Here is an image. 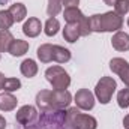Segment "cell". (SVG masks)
Here are the masks:
<instances>
[{
    "instance_id": "30",
    "label": "cell",
    "mask_w": 129,
    "mask_h": 129,
    "mask_svg": "<svg viewBox=\"0 0 129 129\" xmlns=\"http://www.w3.org/2000/svg\"><path fill=\"white\" fill-rule=\"evenodd\" d=\"M6 128V120L3 116H0V129H5Z\"/></svg>"
},
{
    "instance_id": "31",
    "label": "cell",
    "mask_w": 129,
    "mask_h": 129,
    "mask_svg": "<svg viewBox=\"0 0 129 129\" xmlns=\"http://www.w3.org/2000/svg\"><path fill=\"white\" fill-rule=\"evenodd\" d=\"M123 126H125L126 129H129V114L125 116V119H123Z\"/></svg>"
},
{
    "instance_id": "26",
    "label": "cell",
    "mask_w": 129,
    "mask_h": 129,
    "mask_svg": "<svg viewBox=\"0 0 129 129\" xmlns=\"http://www.w3.org/2000/svg\"><path fill=\"white\" fill-rule=\"evenodd\" d=\"M114 12L119 15H125L129 12V0H116L114 3Z\"/></svg>"
},
{
    "instance_id": "16",
    "label": "cell",
    "mask_w": 129,
    "mask_h": 129,
    "mask_svg": "<svg viewBox=\"0 0 129 129\" xmlns=\"http://www.w3.org/2000/svg\"><path fill=\"white\" fill-rule=\"evenodd\" d=\"M8 11H9L11 15L14 17V21H15V23H21V21L27 17V8H26V5H23V3H14V5H11Z\"/></svg>"
},
{
    "instance_id": "18",
    "label": "cell",
    "mask_w": 129,
    "mask_h": 129,
    "mask_svg": "<svg viewBox=\"0 0 129 129\" xmlns=\"http://www.w3.org/2000/svg\"><path fill=\"white\" fill-rule=\"evenodd\" d=\"M20 71H21V74H23L24 77L33 78V77L38 74V64H36V62L32 60V59H26V60H23L21 64H20Z\"/></svg>"
},
{
    "instance_id": "8",
    "label": "cell",
    "mask_w": 129,
    "mask_h": 129,
    "mask_svg": "<svg viewBox=\"0 0 129 129\" xmlns=\"http://www.w3.org/2000/svg\"><path fill=\"white\" fill-rule=\"evenodd\" d=\"M36 117H38V111L32 105H23L15 114L17 122L21 123V125H30L32 122L36 120Z\"/></svg>"
},
{
    "instance_id": "32",
    "label": "cell",
    "mask_w": 129,
    "mask_h": 129,
    "mask_svg": "<svg viewBox=\"0 0 129 129\" xmlns=\"http://www.w3.org/2000/svg\"><path fill=\"white\" fill-rule=\"evenodd\" d=\"M104 3H105V5H108V6H114L116 0H104Z\"/></svg>"
},
{
    "instance_id": "1",
    "label": "cell",
    "mask_w": 129,
    "mask_h": 129,
    "mask_svg": "<svg viewBox=\"0 0 129 129\" xmlns=\"http://www.w3.org/2000/svg\"><path fill=\"white\" fill-rule=\"evenodd\" d=\"M89 24L90 30L96 33H105V32H119L123 27V18L122 15L116 12H105V14H96L89 17Z\"/></svg>"
},
{
    "instance_id": "7",
    "label": "cell",
    "mask_w": 129,
    "mask_h": 129,
    "mask_svg": "<svg viewBox=\"0 0 129 129\" xmlns=\"http://www.w3.org/2000/svg\"><path fill=\"white\" fill-rule=\"evenodd\" d=\"M72 101V95L68 90H51V105L53 110L66 108Z\"/></svg>"
},
{
    "instance_id": "19",
    "label": "cell",
    "mask_w": 129,
    "mask_h": 129,
    "mask_svg": "<svg viewBox=\"0 0 129 129\" xmlns=\"http://www.w3.org/2000/svg\"><path fill=\"white\" fill-rule=\"evenodd\" d=\"M36 54H38V59H39L42 63H50V62H53V45H51V44H42V45L38 48Z\"/></svg>"
},
{
    "instance_id": "11",
    "label": "cell",
    "mask_w": 129,
    "mask_h": 129,
    "mask_svg": "<svg viewBox=\"0 0 129 129\" xmlns=\"http://www.w3.org/2000/svg\"><path fill=\"white\" fill-rule=\"evenodd\" d=\"M111 45L114 50L117 51H128L129 50V35L125 32H116L113 39H111Z\"/></svg>"
},
{
    "instance_id": "28",
    "label": "cell",
    "mask_w": 129,
    "mask_h": 129,
    "mask_svg": "<svg viewBox=\"0 0 129 129\" xmlns=\"http://www.w3.org/2000/svg\"><path fill=\"white\" fill-rule=\"evenodd\" d=\"M80 0H62V5L64 8H69V6H78Z\"/></svg>"
},
{
    "instance_id": "25",
    "label": "cell",
    "mask_w": 129,
    "mask_h": 129,
    "mask_svg": "<svg viewBox=\"0 0 129 129\" xmlns=\"http://www.w3.org/2000/svg\"><path fill=\"white\" fill-rule=\"evenodd\" d=\"M117 104L120 108H128L129 107V87L126 89H122L119 93H117Z\"/></svg>"
},
{
    "instance_id": "29",
    "label": "cell",
    "mask_w": 129,
    "mask_h": 129,
    "mask_svg": "<svg viewBox=\"0 0 129 129\" xmlns=\"http://www.w3.org/2000/svg\"><path fill=\"white\" fill-rule=\"evenodd\" d=\"M5 80H6V77L0 72V90H3V84H5Z\"/></svg>"
},
{
    "instance_id": "24",
    "label": "cell",
    "mask_w": 129,
    "mask_h": 129,
    "mask_svg": "<svg viewBox=\"0 0 129 129\" xmlns=\"http://www.w3.org/2000/svg\"><path fill=\"white\" fill-rule=\"evenodd\" d=\"M62 0H48V6H47V14L50 17H56L57 14L62 12Z\"/></svg>"
},
{
    "instance_id": "27",
    "label": "cell",
    "mask_w": 129,
    "mask_h": 129,
    "mask_svg": "<svg viewBox=\"0 0 129 129\" xmlns=\"http://www.w3.org/2000/svg\"><path fill=\"white\" fill-rule=\"evenodd\" d=\"M80 32H81V36H89L92 30H90V24H89V18L84 17L83 21L80 23Z\"/></svg>"
},
{
    "instance_id": "4",
    "label": "cell",
    "mask_w": 129,
    "mask_h": 129,
    "mask_svg": "<svg viewBox=\"0 0 129 129\" xmlns=\"http://www.w3.org/2000/svg\"><path fill=\"white\" fill-rule=\"evenodd\" d=\"M116 89H117V83H116L114 78H111V77H102L98 81L96 87H95V96H96V99L101 104L107 105L111 101L113 93L116 92Z\"/></svg>"
},
{
    "instance_id": "13",
    "label": "cell",
    "mask_w": 129,
    "mask_h": 129,
    "mask_svg": "<svg viewBox=\"0 0 129 129\" xmlns=\"http://www.w3.org/2000/svg\"><path fill=\"white\" fill-rule=\"evenodd\" d=\"M36 105L41 111H51V90H41L36 95Z\"/></svg>"
},
{
    "instance_id": "9",
    "label": "cell",
    "mask_w": 129,
    "mask_h": 129,
    "mask_svg": "<svg viewBox=\"0 0 129 129\" xmlns=\"http://www.w3.org/2000/svg\"><path fill=\"white\" fill-rule=\"evenodd\" d=\"M41 30H42V23H41V20L36 18V17H30V18L24 23V26H23V33H24L26 36H29V38H36V36H39Z\"/></svg>"
},
{
    "instance_id": "22",
    "label": "cell",
    "mask_w": 129,
    "mask_h": 129,
    "mask_svg": "<svg viewBox=\"0 0 129 129\" xmlns=\"http://www.w3.org/2000/svg\"><path fill=\"white\" fill-rule=\"evenodd\" d=\"M14 23H15V21H14V17L11 15V12H9L8 9L0 11V30H8V29H11Z\"/></svg>"
},
{
    "instance_id": "2",
    "label": "cell",
    "mask_w": 129,
    "mask_h": 129,
    "mask_svg": "<svg viewBox=\"0 0 129 129\" xmlns=\"http://www.w3.org/2000/svg\"><path fill=\"white\" fill-rule=\"evenodd\" d=\"M66 122L72 129H96L98 122L90 114L80 113V108H71L66 114Z\"/></svg>"
},
{
    "instance_id": "10",
    "label": "cell",
    "mask_w": 129,
    "mask_h": 129,
    "mask_svg": "<svg viewBox=\"0 0 129 129\" xmlns=\"http://www.w3.org/2000/svg\"><path fill=\"white\" fill-rule=\"evenodd\" d=\"M86 15L78 9V6H69V8H64L63 11V18L66 21V24H80L83 21Z\"/></svg>"
},
{
    "instance_id": "23",
    "label": "cell",
    "mask_w": 129,
    "mask_h": 129,
    "mask_svg": "<svg viewBox=\"0 0 129 129\" xmlns=\"http://www.w3.org/2000/svg\"><path fill=\"white\" fill-rule=\"evenodd\" d=\"M21 89V81L18 78H6L5 80V84H3V90L8 92V93H12V92H17Z\"/></svg>"
},
{
    "instance_id": "15",
    "label": "cell",
    "mask_w": 129,
    "mask_h": 129,
    "mask_svg": "<svg viewBox=\"0 0 129 129\" xmlns=\"http://www.w3.org/2000/svg\"><path fill=\"white\" fill-rule=\"evenodd\" d=\"M53 60L57 63H68L71 60V51L60 45H53Z\"/></svg>"
},
{
    "instance_id": "6",
    "label": "cell",
    "mask_w": 129,
    "mask_h": 129,
    "mask_svg": "<svg viewBox=\"0 0 129 129\" xmlns=\"http://www.w3.org/2000/svg\"><path fill=\"white\" fill-rule=\"evenodd\" d=\"M110 69L120 77V80L129 87V62L122 57H114L110 62Z\"/></svg>"
},
{
    "instance_id": "14",
    "label": "cell",
    "mask_w": 129,
    "mask_h": 129,
    "mask_svg": "<svg viewBox=\"0 0 129 129\" xmlns=\"http://www.w3.org/2000/svg\"><path fill=\"white\" fill-rule=\"evenodd\" d=\"M63 38L64 41H68L69 44L77 42L81 38V32H80V24H66L63 29Z\"/></svg>"
},
{
    "instance_id": "3",
    "label": "cell",
    "mask_w": 129,
    "mask_h": 129,
    "mask_svg": "<svg viewBox=\"0 0 129 129\" xmlns=\"http://www.w3.org/2000/svg\"><path fill=\"white\" fill-rule=\"evenodd\" d=\"M45 78L47 81L53 86L54 90H66L71 86V77L62 66L54 64L45 71Z\"/></svg>"
},
{
    "instance_id": "12",
    "label": "cell",
    "mask_w": 129,
    "mask_h": 129,
    "mask_svg": "<svg viewBox=\"0 0 129 129\" xmlns=\"http://www.w3.org/2000/svg\"><path fill=\"white\" fill-rule=\"evenodd\" d=\"M29 42L27 41H23V39H14L8 53L14 57H20V56H24L27 51H29Z\"/></svg>"
},
{
    "instance_id": "33",
    "label": "cell",
    "mask_w": 129,
    "mask_h": 129,
    "mask_svg": "<svg viewBox=\"0 0 129 129\" xmlns=\"http://www.w3.org/2000/svg\"><path fill=\"white\" fill-rule=\"evenodd\" d=\"M128 26H129V18H128Z\"/></svg>"
},
{
    "instance_id": "21",
    "label": "cell",
    "mask_w": 129,
    "mask_h": 129,
    "mask_svg": "<svg viewBox=\"0 0 129 129\" xmlns=\"http://www.w3.org/2000/svg\"><path fill=\"white\" fill-rule=\"evenodd\" d=\"M14 41V36L9 30H0V53H6Z\"/></svg>"
},
{
    "instance_id": "5",
    "label": "cell",
    "mask_w": 129,
    "mask_h": 129,
    "mask_svg": "<svg viewBox=\"0 0 129 129\" xmlns=\"http://www.w3.org/2000/svg\"><path fill=\"white\" fill-rule=\"evenodd\" d=\"M74 99H75L77 108H80V110L90 111V110H93V107H95V95H93L89 89H80V90L75 93Z\"/></svg>"
},
{
    "instance_id": "17",
    "label": "cell",
    "mask_w": 129,
    "mask_h": 129,
    "mask_svg": "<svg viewBox=\"0 0 129 129\" xmlns=\"http://www.w3.org/2000/svg\"><path fill=\"white\" fill-rule=\"evenodd\" d=\"M17 98L14 96L12 93H3V95H0V111H12V110H15V107H17Z\"/></svg>"
},
{
    "instance_id": "20",
    "label": "cell",
    "mask_w": 129,
    "mask_h": 129,
    "mask_svg": "<svg viewBox=\"0 0 129 129\" xmlns=\"http://www.w3.org/2000/svg\"><path fill=\"white\" fill-rule=\"evenodd\" d=\"M59 30H60V23H59V20L54 18V17H50V18L47 20L45 26H44L45 35H47V36H56Z\"/></svg>"
}]
</instances>
